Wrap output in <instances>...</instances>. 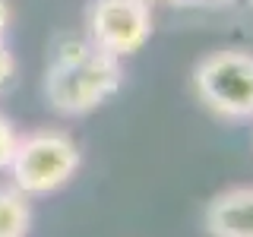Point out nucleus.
<instances>
[{"mask_svg":"<svg viewBox=\"0 0 253 237\" xmlns=\"http://www.w3.org/2000/svg\"><path fill=\"white\" fill-rule=\"evenodd\" d=\"M10 3L6 0H0V38H3V32H6V26H10Z\"/></svg>","mask_w":253,"mask_h":237,"instance_id":"1a4fd4ad","label":"nucleus"},{"mask_svg":"<svg viewBox=\"0 0 253 237\" xmlns=\"http://www.w3.org/2000/svg\"><path fill=\"white\" fill-rule=\"evenodd\" d=\"M32 225V209L26 193L16 187H0V237H26Z\"/></svg>","mask_w":253,"mask_h":237,"instance_id":"423d86ee","label":"nucleus"},{"mask_svg":"<svg viewBox=\"0 0 253 237\" xmlns=\"http://www.w3.org/2000/svg\"><path fill=\"white\" fill-rule=\"evenodd\" d=\"M196 95L206 108L221 117L244 120L253 117V54L215 51L203 57L193 70Z\"/></svg>","mask_w":253,"mask_h":237,"instance_id":"7ed1b4c3","label":"nucleus"},{"mask_svg":"<svg viewBox=\"0 0 253 237\" xmlns=\"http://www.w3.org/2000/svg\"><path fill=\"white\" fill-rule=\"evenodd\" d=\"M121 57L95 47L92 41H76L54 54L44 79V95L54 111L67 117L89 114L121 89Z\"/></svg>","mask_w":253,"mask_h":237,"instance_id":"f257e3e1","label":"nucleus"},{"mask_svg":"<svg viewBox=\"0 0 253 237\" xmlns=\"http://www.w3.org/2000/svg\"><path fill=\"white\" fill-rule=\"evenodd\" d=\"M16 142H19V136H16L13 123L0 114V168H10V158L16 152Z\"/></svg>","mask_w":253,"mask_h":237,"instance_id":"0eeeda50","label":"nucleus"},{"mask_svg":"<svg viewBox=\"0 0 253 237\" xmlns=\"http://www.w3.org/2000/svg\"><path fill=\"white\" fill-rule=\"evenodd\" d=\"M146 3H149V0H146Z\"/></svg>","mask_w":253,"mask_h":237,"instance_id":"9d476101","label":"nucleus"},{"mask_svg":"<svg viewBox=\"0 0 253 237\" xmlns=\"http://www.w3.org/2000/svg\"><path fill=\"white\" fill-rule=\"evenodd\" d=\"M206 228L212 237H253V187L218 193L206 209Z\"/></svg>","mask_w":253,"mask_h":237,"instance_id":"39448f33","label":"nucleus"},{"mask_svg":"<svg viewBox=\"0 0 253 237\" xmlns=\"http://www.w3.org/2000/svg\"><path fill=\"white\" fill-rule=\"evenodd\" d=\"M79 171V146L63 130H38L16 142L10 158L13 187L26 196L54 193Z\"/></svg>","mask_w":253,"mask_h":237,"instance_id":"f03ea898","label":"nucleus"},{"mask_svg":"<svg viewBox=\"0 0 253 237\" xmlns=\"http://www.w3.org/2000/svg\"><path fill=\"white\" fill-rule=\"evenodd\" d=\"M152 35L146 0H95L89 10V41L114 57L136 54Z\"/></svg>","mask_w":253,"mask_h":237,"instance_id":"20e7f679","label":"nucleus"},{"mask_svg":"<svg viewBox=\"0 0 253 237\" xmlns=\"http://www.w3.org/2000/svg\"><path fill=\"white\" fill-rule=\"evenodd\" d=\"M13 70H16V60H13V54H10V47L3 44V38H0V89H3L6 82H10V76H13Z\"/></svg>","mask_w":253,"mask_h":237,"instance_id":"6e6552de","label":"nucleus"}]
</instances>
